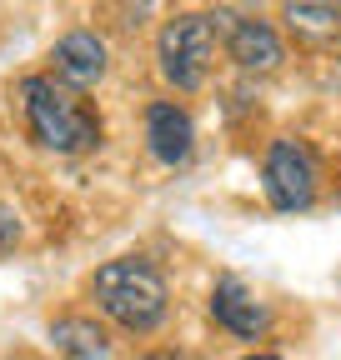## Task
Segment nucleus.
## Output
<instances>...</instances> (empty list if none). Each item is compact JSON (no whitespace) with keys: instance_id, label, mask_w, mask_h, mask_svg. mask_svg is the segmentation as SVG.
Masks as SVG:
<instances>
[{"instance_id":"nucleus-1","label":"nucleus","mask_w":341,"mask_h":360,"mask_svg":"<svg viewBox=\"0 0 341 360\" xmlns=\"http://www.w3.org/2000/svg\"><path fill=\"white\" fill-rule=\"evenodd\" d=\"M20 105H25V125H30L40 150L85 155V150L101 146L96 110L85 105L75 96V85H66L61 75H25L20 80Z\"/></svg>"},{"instance_id":"nucleus-2","label":"nucleus","mask_w":341,"mask_h":360,"mask_svg":"<svg viewBox=\"0 0 341 360\" xmlns=\"http://www.w3.org/2000/svg\"><path fill=\"white\" fill-rule=\"evenodd\" d=\"M91 295L96 305L111 315L120 330L131 335H151L161 321H166V281L161 270L141 255H120V260H106L91 281Z\"/></svg>"},{"instance_id":"nucleus-3","label":"nucleus","mask_w":341,"mask_h":360,"mask_svg":"<svg viewBox=\"0 0 341 360\" xmlns=\"http://www.w3.org/2000/svg\"><path fill=\"white\" fill-rule=\"evenodd\" d=\"M216 35H221L216 15H176V20H166V30L156 40L161 75L176 90H201L206 70H211V56H216Z\"/></svg>"},{"instance_id":"nucleus-4","label":"nucleus","mask_w":341,"mask_h":360,"mask_svg":"<svg viewBox=\"0 0 341 360\" xmlns=\"http://www.w3.org/2000/svg\"><path fill=\"white\" fill-rule=\"evenodd\" d=\"M261 186H266V200L276 210H311V200H316V155L302 141L281 135L266 150Z\"/></svg>"},{"instance_id":"nucleus-5","label":"nucleus","mask_w":341,"mask_h":360,"mask_svg":"<svg viewBox=\"0 0 341 360\" xmlns=\"http://www.w3.org/2000/svg\"><path fill=\"white\" fill-rule=\"evenodd\" d=\"M216 30H221V40H226V56H231L241 70H261V75H266V70H276V65L286 60L281 40H276V30H271L266 20L221 11V15H216Z\"/></svg>"},{"instance_id":"nucleus-6","label":"nucleus","mask_w":341,"mask_h":360,"mask_svg":"<svg viewBox=\"0 0 341 360\" xmlns=\"http://www.w3.org/2000/svg\"><path fill=\"white\" fill-rule=\"evenodd\" d=\"M211 315H216V326L231 330L236 340H256V335H266V326H271L266 300L256 295L246 281H236V276L216 281V290H211Z\"/></svg>"},{"instance_id":"nucleus-7","label":"nucleus","mask_w":341,"mask_h":360,"mask_svg":"<svg viewBox=\"0 0 341 360\" xmlns=\"http://www.w3.org/2000/svg\"><path fill=\"white\" fill-rule=\"evenodd\" d=\"M146 150L161 160V165H186L191 150H196V125L181 105L170 101H156L146 110Z\"/></svg>"},{"instance_id":"nucleus-8","label":"nucleus","mask_w":341,"mask_h":360,"mask_svg":"<svg viewBox=\"0 0 341 360\" xmlns=\"http://www.w3.org/2000/svg\"><path fill=\"white\" fill-rule=\"evenodd\" d=\"M51 60H56V75H61L66 85L91 90V85H101V75H106V40L91 35V30H70V35L56 40Z\"/></svg>"},{"instance_id":"nucleus-9","label":"nucleus","mask_w":341,"mask_h":360,"mask_svg":"<svg viewBox=\"0 0 341 360\" xmlns=\"http://www.w3.org/2000/svg\"><path fill=\"white\" fill-rule=\"evenodd\" d=\"M51 345H56V355H75V360H106V355H111L106 330H101L96 321H80V315L51 326Z\"/></svg>"},{"instance_id":"nucleus-10","label":"nucleus","mask_w":341,"mask_h":360,"mask_svg":"<svg viewBox=\"0 0 341 360\" xmlns=\"http://www.w3.org/2000/svg\"><path fill=\"white\" fill-rule=\"evenodd\" d=\"M281 11H286V25L296 35L326 40L341 30V0H281Z\"/></svg>"},{"instance_id":"nucleus-11","label":"nucleus","mask_w":341,"mask_h":360,"mask_svg":"<svg viewBox=\"0 0 341 360\" xmlns=\"http://www.w3.org/2000/svg\"><path fill=\"white\" fill-rule=\"evenodd\" d=\"M20 240V215L6 205V200H0V250H11Z\"/></svg>"}]
</instances>
